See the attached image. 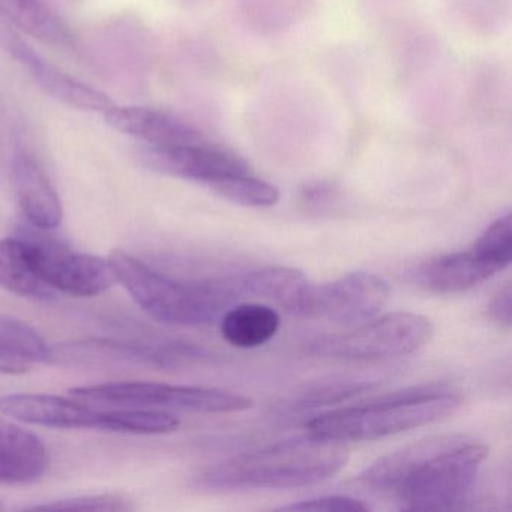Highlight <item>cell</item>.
Returning a JSON list of instances; mask_svg holds the SVG:
<instances>
[{
  "label": "cell",
  "instance_id": "4",
  "mask_svg": "<svg viewBox=\"0 0 512 512\" xmlns=\"http://www.w3.org/2000/svg\"><path fill=\"white\" fill-rule=\"evenodd\" d=\"M461 404L463 397L445 383H428L323 413L307 422V431L341 442L380 439L442 421Z\"/></svg>",
  "mask_w": 512,
  "mask_h": 512
},
{
  "label": "cell",
  "instance_id": "9",
  "mask_svg": "<svg viewBox=\"0 0 512 512\" xmlns=\"http://www.w3.org/2000/svg\"><path fill=\"white\" fill-rule=\"evenodd\" d=\"M73 361L118 362V364L146 365V367H185V365L211 364L218 356L205 347L181 341H160V343H121V341H88L53 349L55 358Z\"/></svg>",
  "mask_w": 512,
  "mask_h": 512
},
{
  "label": "cell",
  "instance_id": "31",
  "mask_svg": "<svg viewBox=\"0 0 512 512\" xmlns=\"http://www.w3.org/2000/svg\"><path fill=\"white\" fill-rule=\"evenodd\" d=\"M5 506H4V503H2V500H0V511H2V509H4Z\"/></svg>",
  "mask_w": 512,
  "mask_h": 512
},
{
  "label": "cell",
  "instance_id": "3",
  "mask_svg": "<svg viewBox=\"0 0 512 512\" xmlns=\"http://www.w3.org/2000/svg\"><path fill=\"white\" fill-rule=\"evenodd\" d=\"M107 262L115 281L124 286L134 302L149 316L169 325H211L244 298L238 275L181 280L157 271L124 250H113Z\"/></svg>",
  "mask_w": 512,
  "mask_h": 512
},
{
  "label": "cell",
  "instance_id": "29",
  "mask_svg": "<svg viewBox=\"0 0 512 512\" xmlns=\"http://www.w3.org/2000/svg\"><path fill=\"white\" fill-rule=\"evenodd\" d=\"M32 365L29 362L23 361L19 356L11 353L4 344L0 343V374H25L31 370Z\"/></svg>",
  "mask_w": 512,
  "mask_h": 512
},
{
  "label": "cell",
  "instance_id": "17",
  "mask_svg": "<svg viewBox=\"0 0 512 512\" xmlns=\"http://www.w3.org/2000/svg\"><path fill=\"white\" fill-rule=\"evenodd\" d=\"M49 467V452L37 434L0 418V482L28 484Z\"/></svg>",
  "mask_w": 512,
  "mask_h": 512
},
{
  "label": "cell",
  "instance_id": "27",
  "mask_svg": "<svg viewBox=\"0 0 512 512\" xmlns=\"http://www.w3.org/2000/svg\"><path fill=\"white\" fill-rule=\"evenodd\" d=\"M278 511L365 512L370 511V506L355 497L322 496L281 506Z\"/></svg>",
  "mask_w": 512,
  "mask_h": 512
},
{
  "label": "cell",
  "instance_id": "30",
  "mask_svg": "<svg viewBox=\"0 0 512 512\" xmlns=\"http://www.w3.org/2000/svg\"><path fill=\"white\" fill-rule=\"evenodd\" d=\"M302 199L311 208H323L334 199V190L325 184L310 185V187L305 188Z\"/></svg>",
  "mask_w": 512,
  "mask_h": 512
},
{
  "label": "cell",
  "instance_id": "19",
  "mask_svg": "<svg viewBox=\"0 0 512 512\" xmlns=\"http://www.w3.org/2000/svg\"><path fill=\"white\" fill-rule=\"evenodd\" d=\"M280 323L277 310L263 304L233 305L220 319L224 340L239 349H254L268 343L277 334Z\"/></svg>",
  "mask_w": 512,
  "mask_h": 512
},
{
  "label": "cell",
  "instance_id": "5",
  "mask_svg": "<svg viewBox=\"0 0 512 512\" xmlns=\"http://www.w3.org/2000/svg\"><path fill=\"white\" fill-rule=\"evenodd\" d=\"M433 325L415 313H391L344 334L316 338L307 352L341 361H379L410 355L430 341Z\"/></svg>",
  "mask_w": 512,
  "mask_h": 512
},
{
  "label": "cell",
  "instance_id": "12",
  "mask_svg": "<svg viewBox=\"0 0 512 512\" xmlns=\"http://www.w3.org/2000/svg\"><path fill=\"white\" fill-rule=\"evenodd\" d=\"M0 412L25 424L59 430H104L106 410L76 398L49 394H11L0 398Z\"/></svg>",
  "mask_w": 512,
  "mask_h": 512
},
{
  "label": "cell",
  "instance_id": "26",
  "mask_svg": "<svg viewBox=\"0 0 512 512\" xmlns=\"http://www.w3.org/2000/svg\"><path fill=\"white\" fill-rule=\"evenodd\" d=\"M35 511H92L127 512L133 511L134 503L121 494H88V496L67 497L52 503L32 506Z\"/></svg>",
  "mask_w": 512,
  "mask_h": 512
},
{
  "label": "cell",
  "instance_id": "1",
  "mask_svg": "<svg viewBox=\"0 0 512 512\" xmlns=\"http://www.w3.org/2000/svg\"><path fill=\"white\" fill-rule=\"evenodd\" d=\"M487 455V446L469 437L431 436L379 458L361 481L392 494L404 511H451L469 496Z\"/></svg>",
  "mask_w": 512,
  "mask_h": 512
},
{
  "label": "cell",
  "instance_id": "24",
  "mask_svg": "<svg viewBox=\"0 0 512 512\" xmlns=\"http://www.w3.org/2000/svg\"><path fill=\"white\" fill-rule=\"evenodd\" d=\"M209 188L230 202L250 208H271L280 200V191L277 187L254 178L251 173L229 176L214 182Z\"/></svg>",
  "mask_w": 512,
  "mask_h": 512
},
{
  "label": "cell",
  "instance_id": "23",
  "mask_svg": "<svg viewBox=\"0 0 512 512\" xmlns=\"http://www.w3.org/2000/svg\"><path fill=\"white\" fill-rule=\"evenodd\" d=\"M0 343L29 364L53 361V347L29 323L0 314Z\"/></svg>",
  "mask_w": 512,
  "mask_h": 512
},
{
  "label": "cell",
  "instance_id": "25",
  "mask_svg": "<svg viewBox=\"0 0 512 512\" xmlns=\"http://www.w3.org/2000/svg\"><path fill=\"white\" fill-rule=\"evenodd\" d=\"M472 250L494 266L497 272L508 268L512 251L511 214H505L490 224Z\"/></svg>",
  "mask_w": 512,
  "mask_h": 512
},
{
  "label": "cell",
  "instance_id": "6",
  "mask_svg": "<svg viewBox=\"0 0 512 512\" xmlns=\"http://www.w3.org/2000/svg\"><path fill=\"white\" fill-rule=\"evenodd\" d=\"M70 395L83 403L140 409H172L196 413L244 412L253 406L245 395L203 386L157 382H115L77 386Z\"/></svg>",
  "mask_w": 512,
  "mask_h": 512
},
{
  "label": "cell",
  "instance_id": "22",
  "mask_svg": "<svg viewBox=\"0 0 512 512\" xmlns=\"http://www.w3.org/2000/svg\"><path fill=\"white\" fill-rule=\"evenodd\" d=\"M181 421L172 413L160 409L122 407L106 410L104 430L113 433L164 434L176 431Z\"/></svg>",
  "mask_w": 512,
  "mask_h": 512
},
{
  "label": "cell",
  "instance_id": "13",
  "mask_svg": "<svg viewBox=\"0 0 512 512\" xmlns=\"http://www.w3.org/2000/svg\"><path fill=\"white\" fill-rule=\"evenodd\" d=\"M14 193L26 220L40 230L58 229L64 217L61 197L40 161L26 151L11 164Z\"/></svg>",
  "mask_w": 512,
  "mask_h": 512
},
{
  "label": "cell",
  "instance_id": "2",
  "mask_svg": "<svg viewBox=\"0 0 512 512\" xmlns=\"http://www.w3.org/2000/svg\"><path fill=\"white\" fill-rule=\"evenodd\" d=\"M349 455L346 442L308 433L221 461L194 484L203 491L307 487L340 473Z\"/></svg>",
  "mask_w": 512,
  "mask_h": 512
},
{
  "label": "cell",
  "instance_id": "7",
  "mask_svg": "<svg viewBox=\"0 0 512 512\" xmlns=\"http://www.w3.org/2000/svg\"><path fill=\"white\" fill-rule=\"evenodd\" d=\"M23 242L32 268L56 293L95 298L106 293L115 283L109 262L101 257L77 253L56 242Z\"/></svg>",
  "mask_w": 512,
  "mask_h": 512
},
{
  "label": "cell",
  "instance_id": "11",
  "mask_svg": "<svg viewBox=\"0 0 512 512\" xmlns=\"http://www.w3.org/2000/svg\"><path fill=\"white\" fill-rule=\"evenodd\" d=\"M388 299L389 286L383 278L368 272H355L331 283L314 286L308 317L356 325L374 319Z\"/></svg>",
  "mask_w": 512,
  "mask_h": 512
},
{
  "label": "cell",
  "instance_id": "14",
  "mask_svg": "<svg viewBox=\"0 0 512 512\" xmlns=\"http://www.w3.org/2000/svg\"><path fill=\"white\" fill-rule=\"evenodd\" d=\"M103 116L113 130L148 146H184L206 142L196 128L161 110L113 104Z\"/></svg>",
  "mask_w": 512,
  "mask_h": 512
},
{
  "label": "cell",
  "instance_id": "16",
  "mask_svg": "<svg viewBox=\"0 0 512 512\" xmlns=\"http://www.w3.org/2000/svg\"><path fill=\"white\" fill-rule=\"evenodd\" d=\"M497 274L475 251H458L428 260L413 274V281L431 293H460L479 286Z\"/></svg>",
  "mask_w": 512,
  "mask_h": 512
},
{
  "label": "cell",
  "instance_id": "10",
  "mask_svg": "<svg viewBox=\"0 0 512 512\" xmlns=\"http://www.w3.org/2000/svg\"><path fill=\"white\" fill-rule=\"evenodd\" d=\"M143 166L163 175L190 179L211 187L229 176L250 173V166L238 155L206 142L184 146H148L140 148Z\"/></svg>",
  "mask_w": 512,
  "mask_h": 512
},
{
  "label": "cell",
  "instance_id": "15",
  "mask_svg": "<svg viewBox=\"0 0 512 512\" xmlns=\"http://www.w3.org/2000/svg\"><path fill=\"white\" fill-rule=\"evenodd\" d=\"M242 295L274 302L296 316L310 314L314 286L304 272L284 266H268L238 275Z\"/></svg>",
  "mask_w": 512,
  "mask_h": 512
},
{
  "label": "cell",
  "instance_id": "20",
  "mask_svg": "<svg viewBox=\"0 0 512 512\" xmlns=\"http://www.w3.org/2000/svg\"><path fill=\"white\" fill-rule=\"evenodd\" d=\"M377 385L376 379L370 377H331L317 380L292 392L278 404L281 413H304L320 407L343 403L362 392L370 391Z\"/></svg>",
  "mask_w": 512,
  "mask_h": 512
},
{
  "label": "cell",
  "instance_id": "28",
  "mask_svg": "<svg viewBox=\"0 0 512 512\" xmlns=\"http://www.w3.org/2000/svg\"><path fill=\"white\" fill-rule=\"evenodd\" d=\"M487 316L491 322L509 329L512 325L511 284H505L488 302Z\"/></svg>",
  "mask_w": 512,
  "mask_h": 512
},
{
  "label": "cell",
  "instance_id": "18",
  "mask_svg": "<svg viewBox=\"0 0 512 512\" xmlns=\"http://www.w3.org/2000/svg\"><path fill=\"white\" fill-rule=\"evenodd\" d=\"M0 17L17 32L61 52H76L70 26L43 0H0Z\"/></svg>",
  "mask_w": 512,
  "mask_h": 512
},
{
  "label": "cell",
  "instance_id": "8",
  "mask_svg": "<svg viewBox=\"0 0 512 512\" xmlns=\"http://www.w3.org/2000/svg\"><path fill=\"white\" fill-rule=\"evenodd\" d=\"M0 47H4L5 52L17 61L41 91L71 109L103 115L115 104L109 95L80 82L47 61L7 23H0Z\"/></svg>",
  "mask_w": 512,
  "mask_h": 512
},
{
  "label": "cell",
  "instance_id": "21",
  "mask_svg": "<svg viewBox=\"0 0 512 512\" xmlns=\"http://www.w3.org/2000/svg\"><path fill=\"white\" fill-rule=\"evenodd\" d=\"M0 287L34 301L49 302L58 295L32 268L23 239H0Z\"/></svg>",
  "mask_w": 512,
  "mask_h": 512
}]
</instances>
